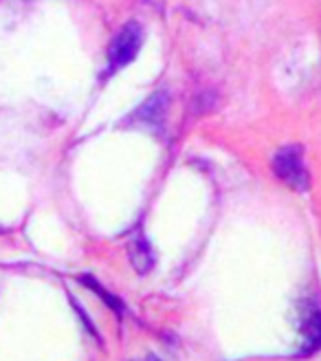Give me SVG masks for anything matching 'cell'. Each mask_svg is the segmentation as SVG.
<instances>
[{
	"instance_id": "obj_1",
	"label": "cell",
	"mask_w": 321,
	"mask_h": 361,
	"mask_svg": "<svg viewBox=\"0 0 321 361\" xmlns=\"http://www.w3.org/2000/svg\"><path fill=\"white\" fill-rule=\"evenodd\" d=\"M273 172L282 183H287L295 192H306L310 185V176L304 166V152L299 146L282 148L273 159Z\"/></svg>"
},
{
	"instance_id": "obj_2",
	"label": "cell",
	"mask_w": 321,
	"mask_h": 361,
	"mask_svg": "<svg viewBox=\"0 0 321 361\" xmlns=\"http://www.w3.org/2000/svg\"><path fill=\"white\" fill-rule=\"evenodd\" d=\"M144 44V33H141V27L137 23H130L123 27L117 35L115 40L111 42V49H108V75H113L115 71H119L121 66L130 64L137 53Z\"/></svg>"
},
{
	"instance_id": "obj_3",
	"label": "cell",
	"mask_w": 321,
	"mask_h": 361,
	"mask_svg": "<svg viewBox=\"0 0 321 361\" xmlns=\"http://www.w3.org/2000/svg\"><path fill=\"white\" fill-rule=\"evenodd\" d=\"M301 337H304V355L315 353L321 348V311L317 306H310L304 315V324H301Z\"/></svg>"
},
{
	"instance_id": "obj_4",
	"label": "cell",
	"mask_w": 321,
	"mask_h": 361,
	"mask_svg": "<svg viewBox=\"0 0 321 361\" xmlns=\"http://www.w3.org/2000/svg\"><path fill=\"white\" fill-rule=\"evenodd\" d=\"M130 260H132V264H134V269L139 271V274H148V271L152 269L154 256H152V251H150V247H148V243L144 238H137L130 245Z\"/></svg>"
},
{
	"instance_id": "obj_5",
	"label": "cell",
	"mask_w": 321,
	"mask_h": 361,
	"mask_svg": "<svg viewBox=\"0 0 321 361\" xmlns=\"http://www.w3.org/2000/svg\"><path fill=\"white\" fill-rule=\"evenodd\" d=\"M82 282H84L86 286H91V288H93V291H97V293L101 295V300H103L106 304H108V306H113V309H115V311H119V313H121V304H119V302L115 300V295H111V293H106V291H103V288H101V286H99V284H97V282H95L93 278H82Z\"/></svg>"
},
{
	"instance_id": "obj_6",
	"label": "cell",
	"mask_w": 321,
	"mask_h": 361,
	"mask_svg": "<svg viewBox=\"0 0 321 361\" xmlns=\"http://www.w3.org/2000/svg\"><path fill=\"white\" fill-rule=\"evenodd\" d=\"M148 361H158V359H154V357H152V359H148Z\"/></svg>"
}]
</instances>
